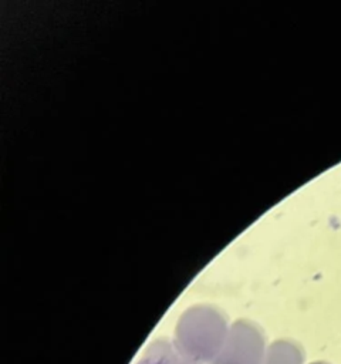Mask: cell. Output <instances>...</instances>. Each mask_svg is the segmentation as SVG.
<instances>
[{
    "label": "cell",
    "instance_id": "1",
    "mask_svg": "<svg viewBox=\"0 0 341 364\" xmlns=\"http://www.w3.org/2000/svg\"><path fill=\"white\" fill-rule=\"evenodd\" d=\"M229 328L216 310L196 307L180 317L172 341L195 364H210L224 344Z\"/></svg>",
    "mask_w": 341,
    "mask_h": 364
},
{
    "label": "cell",
    "instance_id": "2",
    "mask_svg": "<svg viewBox=\"0 0 341 364\" xmlns=\"http://www.w3.org/2000/svg\"><path fill=\"white\" fill-rule=\"evenodd\" d=\"M267 346L261 330L249 321L230 326L219 354L210 364H263Z\"/></svg>",
    "mask_w": 341,
    "mask_h": 364
},
{
    "label": "cell",
    "instance_id": "3",
    "mask_svg": "<svg viewBox=\"0 0 341 364\" xmlns=\"http://www.w3.org/2000/svg\"><path fill=\"white\" fill-rule=\"evenodd\" d=\"M136 364H195L173 341L158 338L151 341L141 353Z\"/></svg>",
    "mask_w": 341,
    "mask_h": 364
},
{
    "label": "cell",
    "instance_id": "4",
    "mask_svg": "<svg viewBox=\"0 0 341 364\" xmlns=\"http://www.w3.org/2000/svg\"><path fill=\"white\" fill-rule=\"evenodd\" d=\"M305 354L300 344L291 340H276L267 346L263 364H304Z\"/></svg>",
    "mask_w": 341,
    "mask_h": 364
},
{
    "label": "cell",
    "instance_id": "5",
    "mask_svg": "<svg viewBox=\"0 0 341 364\" xmlns=\"http://www.w3.org/2000/svg\"><path fill=\"white\" fill-rule=\"evenodd\" d=\"M310 364H330V363H327V361H313Z\"/></svg>",
    "mask_w": 341,
    "mask_h": 364
}]
</instances>
